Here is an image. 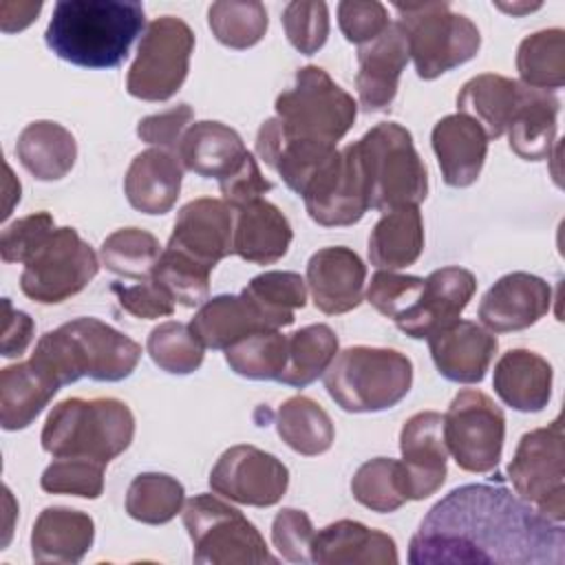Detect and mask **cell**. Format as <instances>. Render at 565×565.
Here are the masks:
<instances>
[{
	"instance_id": "cell-1",
	"label": "cell",
	"mask_w": 565,
	"mask_h": 565,
	"mask_svg": "<svg viewBox=\"0 0 565 565\" xmlns=\"http://www.w3.org/2000/svg\"><path fill=\"white\" fill-rule=\"evenodd\" d=\"M413 565H563L565 530L505 486L468 483L422 519L408 545Z\"/></svg>"
},
{
	"instance_id": "cell-2",
	"label": "cell",
	"mask_w": 565,
	"mask_h": 565,
	"mask_svg": "<svg viewBox=\"0 0 565 565\" xmlns=\"http://www.w3.org/2000/svg\"><path fill=\"white\" fill-rule=\"evenodd\" d=\"M143 29V7L117 0H62L44 31L46 46L84 68H115Z\"/></svg>"
},
{
	"instance_id": "cell-3",
	"label": "cell",
	"mask_w": 565,
	"mask_h": 565,
	"mask_svg": "<svg viewBox=\"0 0 565 565\" xmlns=\"http://www.w3.org/2000/svg\"><path fill=\"white\" fill-rule=\"evenodd\" d=\"M139 358L141 347L132 338L97 318H75L46 331L31 362L64 386L79 377L119 382L135 371Z\"/></svg>"
},
{
	"instance_id": "cell-4",
	"label": "cell",
	"mask_w": 565,
	"mask_h": 565,
	"mask_svg": "<svg viewBox=\"0 0 565 565\" xmlns=\"http://www.w3.org/2000/svg\"><path fill=\"white\" fill-rule=\"evenodd\" d=\"M135 437L128 404L115 397H68L49 413L40 441L53 457H79L108 466Z\"/></svg>"
},
{
	"instance_id": "cell-5",
	"label": "cell",
	"mask_w": 565,
	"mask_h": 565,
	"mask_svg": "<svg viewBox=\"0 0 565 565\" xmlns=\"http://www.w3.org/2000/svg\"><path fill=\"white\" fill-rule=\"evenodd\" d=\"M329 397L347 413H377L393 408L413 384V364L397 349L349 347L324 371Z\"/></svg>"
},
{
	"instance_id": "cell-6",
	"label": "cell",
	"mask_w": 565,
	"mask_h": 565,
	"mask_svg": "<svg viewBox=\"0 0 565 565\" xmlns=\"http://www.w3.org/2000/svg\"><path fill=\"white\" fill-rule=\"evenodd\" d=\"M355 99L320 66H302L276 97L274 124L287 139L335 146L353 126Z\"/></svg>"
},
{
	"instance_id": "cell-7",
	"label": "cell",
	"mask_w": 565,
	"mask_h": 565,
	"mask_svg": "<svg viewBox=\"0 0 565 565\" xmlns=\"http://www.w3.org/2000/svg\"><path fill=\"white\" fill-rule=\"evenodd\" d=\"M364 163L369 205L391 212L402 205H419L428 194V172L415 150L411 132L397 121H382L358 141Z\"/></svg>"
},
{
	"instance_id": "cell-8",
	"label": "cell",
	"mask_w": 565,
	"mask_h": 565,
	"mask_svg": "<svg viewBox=\"0 0 565 565\" xmlns=\"http://www.w3.org/2000/svg\"><path fill=\"white\" fill-rule=\"evenodd\" d=\"M395 9L422 79H435L477 55L481 46L477 24L450 11L448 2H395Z\"/></svg>"
},
{
	"instance_id": "cell-9",
	"label": "cell",
	"mask_w": 565,
	"mask_h": 565,
	"mask_svg": "<svg viewBox=\"0 0 565 565\" xmlns=\"http://www.w3.org/2000/svg\"><path fill=\"white\" fill-rule=\"evenodd\" d=\"M183 525L199 565H274L258 527L236 508L214 494H196L183 505Z\"/></svg>"
},
{
	"instance_id": "cell-10",
	"label": "cell",
	"mask_w": 565,
	"mask_h": 565,
	"mask_svg": "<svg viewBox=\"0 0 565 565\" xmlns=\"http://www.w3.org/2000/svg\"><path fill=\"white\" fill-rule=\"evenodd\" d=\"M194 33L181 18H154L137 46L126 75V90L143 102H166L185 82Z\"/></svg>"
},
{
	"instance_id": "cell-11",
	"label": "cell",
	"mask_w": 565,
	"mask_h": 565,
	"mask_svg": "<svg viewBox=\"0 0 565 565\" xmlns=\"http://www.w3.org/2000/svg\"><path fill=\"white\" fill-rule=\"evenodd\" d=\"M563 457V424L556 417L550 426L525 433L508 466L514 492L556 523L565 519Z\"/></svg>"
},
{
	"instance_id": "cell-12",
	"label": "cell",
	"mask_w": 565,
	"mask_h": 565,
	"mask_svg": "<svg viewBox=\"0 0 565 565\" xmlns=\"http://www.w3.org/2000/svg\"><path fill=\"white\" fill-rule=\"evenodd\" d=\"M99 269L97 254L75 227H55L24 263L20 289L40 305H57L79 294Z\"/></svg>"
},
{
	"instance_id": "cell-13",
	"label": "cell",
	"mask_w": 565,
	"mask_h": 565,
	"mask_svg": "<svg viewBox=\"0 0 565 565\" xmlns=\"http://www.w3.org/2000/svg\"><path fill=\"white\" fill-rule=\"evenodd\" d=\"M505 439L503 411L481 391H459L444 415V441L466 472H490L499 466Z\"/></svg>"
},
{
	"instance_id": "cell-14",
	"label": "cell",
	"mask_w": 565,
	"mask_h": 565,
	"mask_svg": "<svg viewBox=\"0 0 565 565\" xmlns=\"http://www.w3.org/2000/svg\"><path fill=\"white\" fill-rule=\"evenodd\" d=\"M300 196L305 199L307 214L318 225L335 227L358 223L371 207L358 143L335 150L311 177Z\"/></svg>"
},
{
	"instance_id": "cell-15",
	"label": "cell",
	"mask_w": 565,
	"mask_h": 565,
	"mask_svg": "<svg viewBox=\"0 0 565 565\" xmlns=\"http://www.w3.org/2000/svg\"><path fill=\"white\" fill-rule=\"evenodd\" d=\"M289 486L287 466L252 444L227 448L210 472V488L236 503L269 508L276 505Z\"/></svg>"
},
{
	"instance_id": "cell-16",
	"label": "cell",
	"mask_w": 565,
	"mask_h": 565,
	"mask_svg": "<svg viewBox=\"0 0 565 565\" xmlns=\"http://www.w3.org/2000/svg\"><path fill=\"white\" fill-rule=\"evenodd\" d=\"M399 450L406 499L422 501L435 494L446 481L444 415L422 411L408 417L399 433Z\"/></svg>"
},
{
	"instance_id": "cell-17",
	"label": "cell",
	"mask_w": 565,
	"mask_h": 565,
	"mask_svg": "<svg viewBox=\"0 0 565 565\" xmlns=\"http://www.w3.org/2000/svg\"><path fill=\"white\" fill-rule=\"evenodd\" d=\"M166 247L214 269L218 260L234 254V207L212 196L185 203L177 214Z\"/></svg>"
},
{
	"instance_id": "cell-18",
	"label": "cell",
	"mask_w": 565,
	"mask_h": 565,
	"mask_svg": "<svg viewBox=\"0 0 565 565\" xmlns=\"http://www.w3.org/2000/svg\"><path fill=\"white\" fill-rule=\"evenodd\" d=\"M552 305V287L527 271L501 276L479 302V320L492 333L521 331L539 322Z\"/></svg>"
},
{
	"instance_id": "cell-19",
	"label": "cell",
	"mask_w": 565,
	"mask_h": 565,
	"mask_svg": "<svg viewBox=\"0 0 565 565\" xmlns=\"http://www.w3.org/2000/svg\"><path fill=\"white\" fill-rule=\"evenodd\" d=\"M497 335L472 320H452L428 335L433 362L450 382L477 384L497 353Z\"/></svg>"
},
{
	"instance_id": "cell-20",
	"label": "cell",
	"mask_w": 565,
	"mask_h": 565,
	"mask_svg": "<svg viewBox=\"0 0 565 565\" xmlns=\"http://www.w3.org/2000/svg\"><path fill=\"white\" fill-rule=\"evenodd\" d=\"M408 57V42L399 22H391L375 40L358 49L355 86L366 113L386 110L393 104Z\"/></svg>"
},
{
	"instance_id": "cell-21",
	"label": "cell",
	"mask_w": 565,
	"mask_h": 565,
	"mask_svg": "<svg viewBox=\"0 0 565 565\" xmlns=\"http://www.w3.org/2000/svg\"><path fill=\"white\" fill-rule=\"evenodd\" d=\"M366 265L342 245L318 249L307 263V287L313 305L329 316L347 313L364 300Z\"/></svg>"
},
{
	"instance_id": "cell-22",
	"label": "cell",
	"mask_w": 565,
	"mask_h": 565,
	"mask_svg": "<svg viewBox=\"0 0 565 565\" xmlns=\"http://www.w3.org/2000/svg\"><path fill=\"white\" fill-rule=\"evenodd\" d=\"M397 561L393 536L351 519L329 523L311 541V563L318 565H395Z\"/></svg>"
},
{
	"instance_id": "cell-23",
	"label": "cell",
	"mask_w": 565,
	"mask_h": 565,
	"mask_svg": "<svg viewBox=\"0 0 565 565\" xmlns=\"http://www.w3.org/2000/svg\"><path fill=\"white\" fill-rule=\"evenodd\" d=\"M430 141L448 185L468 188L479 179L488 154V135L475 119L461 113L446 115L435 124Z\"/></svg>"
},
{
	"instance_id": "cell-24",
	"label": "cell",
	"mask_w": 565,
	"mask_h": 565,
	"mask_svg": "<svg viewBox=\"0 0 565 565\" xmlns=\"http://www.w3.org/2000/svg\"><path fill=\"white\" fill-rule=\"evenodd\" d=\"M475 289L477 278L463 267H441L430 271L422 282L415 311L399 331L417 340L428 338L439 327L459 318Z\"/></svg>"
},
{
	"instance_id": "cell-25",
	"label": "cell",
	"mask_w": 565,
	"mask_h": 565,
	"mask_svg": "<svg viewBox=\"0 0 565 565\" xmlns=\"http://www.w3.org/2000/svg\"><path fill=\"white\" fill-rule=\"evenodd\" d=\"M192 331L207 349H227L258 331H278V324L245 294H221L207 298L194 318Z\"/></svg>"
},
{
	"instance_id": "cell-26",
	"label": "cell",
	"mask_w": 565,
	"mask_h": 565,
	"mask_svg": "<svg viewBox=\"0 0 565 565\" xmlns=\"http://www.w3.org/2000/svg\"><path fill=\"white\" fill-rule=\"evenodd\" d=\"M181 179L183 166L174 152L148 148L130 161L124 192L135 210L143 214H166L179 199Z\"/></svg>"
},
{
	"instance_id": "cell-27",
	"label": "cell",
	"mask_w": 565,
	"mask_h": 565,
	"mask_svg": "<svg viewBox=\"0 0 565 565\" xmlns=\"http://www.w3.org/2000/svg\"><path fill=\"white\" fill-rule=\"evenodd\" d=\"M95 541V523L82 510L64 505L44 508L31 532V556L35 563L75 565Z\"/></svg>"
},
{
	"instance_id": "cell-28",
	"label": "cell",
	"mask_w": 565,
	"mask_h": 565,
	"mask_svg": "<svg viewBox=\"0 0 565 565\" xmlns=\"http://www.w3.org/2000/svg\"><path fill=\"white\" fill-rule=\"evenodd\" d=\"M294 238L287 216L269 201L256 199L234 210V254L247 263L280 260Z\"/></svg>"
},
{
	"instance_id": "cell-29",
	"label": "cell",
	"mask_w": 565,
	"mask_h": 565,
	"mask_svg": "<svg viewBox=\"0 0 565 565\" xmlns=\"http://www.w3.org/2000/svg\"><path fill=\"white\" fill-rule=\"evenodd\" d=\"M552 366L530 349H510L494 364L492 386L501 402L521 413L543 411L552 395Z\"/></svg>"
},
{
	"instance_id": "cell-30",
	"label": "cell",
	"mask_w": 565,
	"mask_h": 565,
	"mask_svg": "<svg viewBox=\"0 0 565 565\" xmlns=\"http://www.w3.org/2000/svg\"><path fill=\"white\" fill-rule=\"evenodd\" d=\"M247 148L241 135L221 121L192 124L177 148L181 166L205 179H223L243 161Z\"/></svg>"
},
{
	"instance_id": "cell-31",
	"label": "cell",
	"mask_w": 565,
	"mask_h": 565,
	"mask_svg": "<svg viewBox=\"0 0 565 565\" xmlns=\"http://www.w3.org/2000/svg\"><path fill=\"white\" fill-rule=\"evenodd\" d=\"M561 102L552 90L521 84V97L508 124V143L525 161L547 159L556 141V119Z\"/></svg>"
},
{
	"instance_id": "cell-32",
	"label": "cell",
	"mask_w": 565,
	"mask_h": 565,
	"mask_svg": "<svg viewBox=\"0 0 565 565\" xmlns=\"http://www.w3.org/2000/svg\"><path fill=\"white\" fill-rule=\"evenodd\" d=\"M53 380L31 360L4 366L0 371V424L4 430H20L33 424L44 406L60 391Z\"/></svg>"
},
{
	"instance_id": "cell-33",
	"label": "cell",
	"mask_w": 565,
	"mask_h": 565,
	"mask_svg": "<svg viewBox=\"0 0 565 565\" xmlns=\"http://www.w3.org/2000/svg\"><path fill=\"white\" fill-rule=\"evenodd\" d=\"M20 163L40 181L66 177L77 159V143L68 128L51 119H38L22 128L15 143Z\"/></svg>"
},
{
	"instance_id": "cell-34",
	"label": "cell",
	"mask_w": 565,
	"mask_h": 565,
	"mask_svg": "<svg viewBox=\"0 0 565 565\" xmlns=\"http://www.w3.org/2000/svg\"><path fill=\"white\" fill-rule=\"evenodd\" d=\"M424 249V221L417 205L384 212L369 236V260L377 269L411 267Z\"/></svg>"
},
{
	"instance_id": "cell-35",
	"label": "cell",
	"mask_w": 565,
	"mask_h": 565,
	"mask_svg": "<svg viewBox=\"0 0 565 565\" xmlns=\"http://www.w3.org/2000/svg\"><path fill=\"white\" fill-rule=\"evenodd\" d=\"M519 97L521 82L497 73H481L461 86L457 110L475 119L486 130L488 139H497L508 130Z\"/></svg>"
},
{
	"instance_id": "cell-36",
	"label": "cell",
	"mask_w": 565,
	"mask_h": 565,
	"mask_svg": "<svg viewBox=\"0 0 565 565\" xmlns=\"http://www.w3.org/2000/svg\"><path fill=\"white\" fill-rule=\"evenodd\" d=\"M276 430L291 450L305 457L327 452L335 437L327 411L305 395H294L280 404L276 413Z\"/></svg>"
},
{
	"instance_id": "cell-37",
	"label": "cell",
	"mask_w": 565,
	"mask_h": 565,
	"mask_svg": "<svg viewBox=\"0 0 565 565\" xmlns=\"http://www.w3.org/2000/svg\"><path fill=\"white\" fill-rule=\"evenodd\" d=\"M338 353V335L329 324H307L287 335V364L278 382L287 386H309L316 382Z\"/></svg>"
},
{
	"instance_id": "cell-38",
	"label": "cell",
	"mask_w": 565,
	"mask_h": 565,
	"mask_svg": "<svg viewBox=\"0 0 565 565\" xmlns=\"http://www.w3.org/2000/svg\"><path fill=\"white\" fill-rule=\"evenodd\" d=\"M521 84L539 90H556L565 82V33L543 29L521 40L516 49Z\"/></svg>"
},
{
	"instance_id": "cell-39",
	"label": "cell",
	"mask_w": 565,
	"mask_h": 565,
	"mask_svg": "<svg viewBox=\"0 0 565 565\" xmlns=\"http://www.w3.org/2000/svg\"><path fill=\"white\" fill-rule=\"evenodd\" d=\"M185 499L183 486L163 472L137 475L126 492V512L130 519L148 525H163L181 512Z\"/></svg>"
},
{
	"instance_id": "cell-40",
	"label": "cell",
	"mask_w": 565,
	"mask_h": 565,
	"mask_svg": "<svg viewBox=\"0 0 565 565\" xmlns=\"http://www.w3.org/2000/svg\"><path fill=\"white\" fill-rule=\"evenodd\" d=\"M161 252L163 249L154 234L139 227H121L104 238L99 260L117 276L146 280L152 276Z\"/></svg>"
},
{
	"instance_id": "cell-41",
	"label": "cell",
	"mask_w": 565,
	"mask_h": 565,
	"mask_svg": "<svg viewBox=\"0 0 565 565\" xmlns=\"http://www.w3.org/2000/svg\"><path fill=\"white\" fill-rule=\"evenodd\" d=\"M207 22L214 38L230 49L258 44L269 26L267 9L258 0H221L210 4Z\"/></svg>"
},
{
	"instance_id": "cell-42",
	"label": "cell",
	"mask_w": 565,
	"mask_h": 565,
	"mask_svg": "<svg viewBox=\"0 0 565 565\" xmlns=\"http://www.w3.org/2000/svg\"><path fill=\"white\" fill-rule=\"evenodd\" d=\"M351 494L358 503L373 512H395L408 501L402 461L388 457L364 461L351 479Z\"/></svg>"
},
{
	"instance_id": "cell-43",
	"label": "cell",
	"mask_w": 565,
	"mask_h": 565,
	"mask_svg": "<svg viewBox=\"0 0 565 565\" xmlns=\"http://www.w3.org/2000/svg\"><path fill=\"white\" fill-rule=\"evenodd\" d=\"M210 274H212V267L172 247H163L150 278L174 302L183 307H199L210 298Z\"/></svg>"
},
{
	"instance_id": "cell-44",
	"label": "cell",
	"mask_w": 565,
	"mask_h": 565,
	"mask_svg": "<svg viewBox=\"0 0 565 565\" xmlns=\"http://www.w3.org/2000/svg\"><path fill=\"white\" fill-rule=\"evenodd\" d=\"M230 369L247 380H278L287 364V335L258 331L225 349Z\"/></svg>"
},
{
	"instance_id": "cell-45",
	"label": "cell",
	"mask_w": 565,
	"mask_h": 565,
	"mask_svg": "<svg viewBox=\"0 0 565 565\" xmlns=\"http://www.w3.org/2000/svg\"><path fill=\"white\" fill-rule=\"evenodd\" d=\"M152 362L172 375L194 373L203 364V342L196 338L190 324L168 320L157 324L146 342Z\"/></svg>"
},
{
	"instance_id": "cell-46",
	"label": "cell",
	"mask_w": 565,
	"mask_h": 565,
	"mask_svg": "<svg viewBox=\"0 0 565 565\" xmlns=\"http://www.w3.org/2000/svg\"><path fill=\"white\" fill-rule=\"evenodd\" d=\"M243 291L278 324L294 322V311L307 305V282L296 271H263L254 276Z\"/></svg>"
},
{
	"instance_id": "cell-47",
	"label": "cell",
	"mask_w": 565,
	"mask_h": 565,
	"mask_svg": "<svg viewBox=\"0 0 565 565\" xmlns=\"http://www.w3.org/2000/svg\"><path fill=\"white\" fill-rule=\"evenodd\" d=\"M104 463L79 457H55L40 477V486L51 494H75L97 499L104 492Z\"/></svg>"
},
{
	"instance_id": "cell-48",
	"label": "cell",
	"mask_w": 565,
	"mask_h": 565,
	"mask_svg": "<svg viewBox=\"0 0 565 565\" xmlns=\"http://www.w3.org/2000/svg\"><path fill=\"white\" fill-rule=\"evenodd\" d=\"M282 26L294 49L313 55L329 35V9L320 0H294L282 11Z\"/></svg>"
},
{
	"instance_id": "cell-49",
	"label": "cell",
	"mask_w": 565,
	"mask_h": 565,
	"mask_svg": "<svg viewBox=\"0 0 565 565\" xmlns=\"http://www.w3.org/2000/svg\"><path fill=\"white\" fill-rule=\"evenodd\" d=\"M55 223L49 212H35L7 225L0 234V256L4 263H26L53 234Z\"/></svg>"
},
{
	"instance_id": "cell-50",
	"label": "cell",
	"mask_w": 565,
	"mask_h": 565,
	"mask_svg": "<svg viewBox=\"0 0 565 565\" xmlns=\"http://www.w3.org/2000/svg\"><path fill=\"white\" fill-rule=\"evenodd\" d=\"M313 525L307 512L296 508H282L271 523V541L278 554L291 563H309L311 561V541Z\"/></svg>"
},
{
	"instance_id": "cell-51",
	"label": "cell",
	"mask_w": 565,
	"mask_h": 565,
	"mask_svg": "<svg viewBox=\"0 0 565 565\" xmlns=\"http://www.w3.org/2000/svg\"><path fill=\"white\" fill-rule=\"evenodd\" d=\"M338 24L344 38L353 44H366L375 40L391 22L388 11L382 2H358V0H344L338 4Z\"/></svg>"
},
{
	"instance_id": "cell-52",
	"label": "cell",
	"mask_w": 565,
	"mask_h": 565,
	"mask_svg": "<svg viewBox=\"0 0 565 565\" xmlns=\"http://www.w3.org/2000/svg\"><path fill=\"white\" fill-rule=\"evenodd\" d=\"M194 113L188 104H177L163 113L157 115H148L143 119H139L137 124V135L141 137V141L152 143L157 148L177 152L179 141L183 137V132L192 126Z\"/></svg>"
},
{
	"instance_id": "cell-53",
	"label": "cell",
	"mask_w": 565,
	"mask_h": 565,
	"mask_svg": "<svg viewBox=\"0 0 565 565\" xmlns=\"http://www.w3.org/2000/svg\"><path fill=\"white\" fill-rule=\"evenodd\" d=\"M218 185H221L223 201L227 205H232L234 210H238L256 199H263V194L271 190V181H267L263 177L258 161L254 159L252 152H247L243 157V161L234 168V172L223 177L218 181Z\"/></svg>"
},
{
	"instance_id": "cell-54",
	"label": "cell",
	"mask_w": 565,
	"mask_h": 565,
	"mask_svg": "<svg viewBox=\"0 0 565 565\" xmlns=\"http://www.w3.org/2000/svg\"><path fill=\"white\" fill-rule=\"evenodd\" d=\"M113 291L117 294L119 307L124 311L132 313L135 318L150 320V318L172 316V311H174V300L152 278H146L130 287L115 285Z\"/></svg>"
},
{
	"instance_id": "cell-55",
	"label": "cell",
	"mask_w": 565,
	"mask_h": 565,
	"mask_svg": "<svg viewBox=\"0 0 565 565\" xmlns=\"http://www.w3.org/2000/svg\"><path fill=\"white\" fill-rule=\"evenodd\" d=\"M35 324L29 313L11 307L9 298H2V342L0 351L4 358H18L26 351L33 340Z\"/></svg>"
},
{
	"instance_id": "cell-56",
	"label": "cell",
	"mask_w": 565,
	"mask_h": 565,
	"mask_svg": "<svg viewBox=\"0 0 565 565\" xmlns=\"http://www.w3.org/2000/svg\"><path fill=\"white\" fill-rule=\"evenodd\" d=\"M42 2H2L0 4V29L4 33L22 31L40 13Z\"/></svg>"
},
{
	"instance_id": "cell-57",
	"label": "cell",
	"mask_w": 565,
	"mask_h": 565,
	"mask_svg": "<svg viewBox=\"0 0 565 565\" xmlns=\"http://www.w3.org/2000/svg\"><path fill=\"white\" fill-rule=\"evenodd\" d=\"M499 9H503V11H510V13H521V11H532V9H539L541 4L536 2V4H497Z\"/></svg>"
}]
</instances>
